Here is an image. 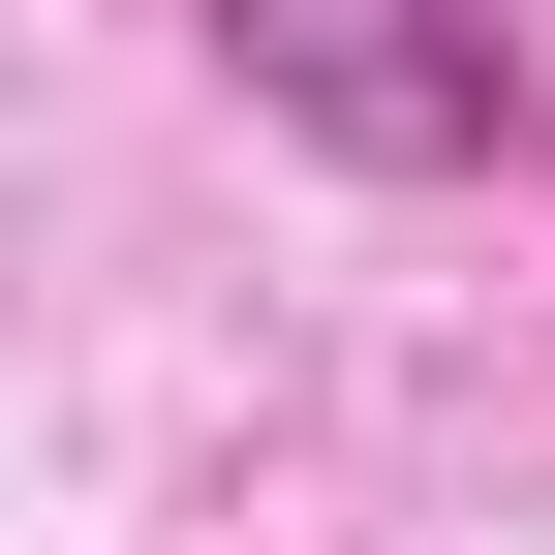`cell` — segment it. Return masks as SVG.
Returning a JSON list of instances; mask_svg holds the SVG:
<instances>
[{"label":"cell","instance_id":"obj_1","mask_svg":"<svg viewBox=\"0 0 555 555\" xmlns=\"http://www.w3.org/2000/svg\"><path fill=\"white\" fill-rule=\"evenodd\" d=\"M217 62L309 155H371V185H494V155H555V62L494 31V0H217Z\"/></svg>","mask_w":555,"mask_h":555}]
</instances>
